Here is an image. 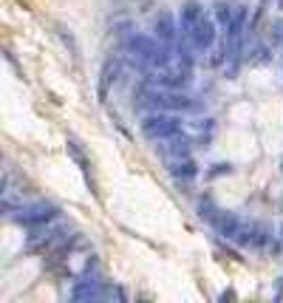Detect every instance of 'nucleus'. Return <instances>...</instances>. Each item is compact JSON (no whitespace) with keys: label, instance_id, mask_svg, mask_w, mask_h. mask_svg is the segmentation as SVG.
<instances>
[{"label":"nucleus","instance_id":"obj_8","mask_svg":"<svg viewBox=\"0 0 283 303\" xmlns=\"http://www.w3.org/2000/svg\"><path fill=\"white\" fill-rule=\"evenodd\" d=\"M164 156H167L170 162L187 159V156H190V142H187V139H176L173 144H167V147H164Z\"/></svg>","mask_w":283,"mask_h":303},{"label":"nucleus","instance_id":"obj_9","mask_svg":"<svg viewBox=\"0 0 283 303\" xmlns=\"http://www.w3.org/2000/svg\"><path fill=\"white\" fill-rule=\"evenodd\" d=\"M173 165V173L178 176V179H193V176L198 173V165L187 156V159H176V162H170Z\"/></svg>","mask_w":283,"mask_h":303},{"label":"nucleus","instance_id":"obj_10","mask_svg":"<svg viewBox=\"0 0 283 303\" xmlns=\"http://www.w3.org/2000/svg\"><path fill=\"white\" fill-rule=\"evenodd\" d=\"M97 295H99V289H97V283H93V281L77 283V286H74V292H71V297H74V300H85V297H97Z\"/></svg>","mask_w":283,"mask_h":303},{"label":"nucleus","instance_id":"obj_4","mask_svg":"<svg viewBox=\"0 0 283 303\" xmlns=\"http://www.w3.org/2000/svg\"><path fill=\"white\" fill-rule=\"evenodd\" d=\"M65 150H68V156H71L74 162H77V167L85 173V179H88V187H91V193H97V184H93V179H91V162H88L85 150L79 147V142H77V139H68V142H65Z\"/></svg>","mask_w":283,"mask_h":303},{"label":"nucleus","instance_id":"obj_6","mask_svg":"<svg viewBox=\"0 0 283 303\" xmlns=\"http://www.w3.org/2000/svg\"><path fill=\"white\" fill-rule=\"evenodd\" d=\"M201 15H204V9L198 6L196 0L184 3V6H181V31H184V34H190V31L196 29V23L201 20Z\"/></svg>","mask_w":283,"mask_h":303},{"label":"nucleus","instance_id":"obj_5","mask_svg":"<svg viewBox=\"0 0 283 303\" xmlns=\"http://www.w3.org/2000/svg\"><path fill=\"white\" fill-rule=\"evenodd\" d=\"M153 29H156V37H159L162 43H173V40H176V23H173V15H170V12H162V15L156 17Z\"/></svg>","mask_w":283,"mask_h":303},{"label":"nucleus","instance_id":"obj_1","mask_svg":"<svg viewBox=\"0 0 283 303\" xmlns=\"http://www.w3.org/2000/svg\"><path fill=\"white\" fill-rule=\"evenodd\" d=\"M142 130H145V136L148 139H176L181 133V119L176 116H148L145 122H142Z\"/></svg>","mask_w":283,"mask_h":303},{"label":"nucleus","instance_id":"obj_2","mask_svg":"<svg viewBox=\"0 0 283 303\" xmlns=\"http://www.w3.org/2000/svg\"><path fill=\"white\" fill-rule=\"evenodd\" d=\"M57 213H60V210H57L54 204H34V207H28V210H20V216H14V221L20 224V227L40 230V227L54 221Z\"/></svg>","mask_w":283,"mask_h":303},{"label":"nucleus","instance_id":"obj_12","mask_svg":"<svg viewBox=\"0 0 283 303\" xmlns=\"http://www.w3.org/2000/svg\"><path fill=\"white\" fill-rule=\"evenodd\" d=\"M57 31H60V37H63V43L71 48V54L77 57V54H79V48H77V40H74V34H71L68 29H63V26H57Z\"/></svg>","mask_w":283,"mask_h":303},{"label":"nucleus","instance_id":"obj_13","mask_svg":"<svg viewBox=\"0 0 283 303\" xmlns=\"http://www.w3.org/2000/svg\"><path fill=\"white\" fill-rule=\"evenodd\" d=\"M280 43H283V23H280Z\"/></svg>","mask_w":283,"mask_h":303},{"label":"nucleus","instance_id":"obj_7","mask_svg":"<svg viewBox=\"0 0 283 303\" xmlns=\"http://www.w3.org/2000/svg\"><path fill=\"white\" fill-rule=\"evenodd\" d=\"M116 71H119V63L116 60H108L105 65H102V74H99V102H105L108 96V85H111V80L116 77Z\"/></svg>","mask_w":283,"mask_h":303},{"label":"nucleus","instance_id":"obj_11","mask_svg":"<svg viewBox=\"0 0 283 303\" xmlns=\"http://www.w3.org/2000/svg\"><path fill=\"white\" fill-rule=\"evenodd\" d=\"M215 20L224 26V29H229V23H232V17H235V9L229 6V3H215Z\"/></svg>","mask_w":283,"mask_h":303},{"label":"nucleus","instance_id":"obj_3","mask_svg":"<svg viewBox=\"0 0 283 303\" xmlns=\"http://www.w3.org/2000/svg\"><path fill=\"white\" fill-rule=\"evenodd\" d=\"M187 37H190L193 48H198V51L210 48V45H212V40H215V23H212L207 15H201V20L196 23V29H193Z\"/></svg>","mask_w":283,"mask_h":303}]
</instances>
